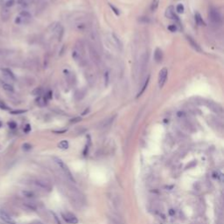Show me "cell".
Here are the masks:
<instances>
[{"mask_svg": "<svg viewBox=\"0 0 224 224\" xmlns=\"http://www.w3.org/2000/svg\"><path fill=\"white\" fill-rule=\"evenodd\" d=\"M55 162L57 164V166H59V168L60 169V171L62 172V173L65 175V177L67 178L69 181H71V182H73V183H74L75 182V180H74V177H73V175H72V173H71V172H70V170H69V168L68 167V166L66 165L61 160H60V159H58V158H55Z\"/></svg>", "mask_w": 224, "mask_h": 224, "instance_id": "obj_1", "label": "cell"}, {"mask_svg": "<svg viewBox=\"0 0 224 224\" xmlns=\"http://www.w3.org/2000/svg\"><path fill=\"white\" fill-rule=\"evenodd\" d=\"M208 17H209V20L211 21L214 25H221V23H222L221 15L219 12V11L216 10L215 8H210Z\"/></svg>", "mask_w": 224, "mask_h": 224, "instance_id": "obj_2", "label": "cell"}, {"mask_svg": "<svg viewBox=\"0 0 224 224\" xmlns=\"http://www.w3.org/2000/svg\"><path fill=\"white\" fill-rule=\"evenodd\" d=\"M88 53H89V56L96 65L99 66L101 64V57H100V55L98 51L96 50V48L92 45V44H88Z\"/></svg>", "mask_w": 224, "mask_h": 224, "instance_id": "obj_3", "label": "cell"}, {"mask_svg": "<svg viewBox=\"0 0 224 224\" xmlns=\"http://www.w3.org/2000/svg\"><path fill=\"white\" fill-rule=\"evenodd\" d=\"M0 219L5 221L6 224H16V222L13 221L11 216L8 214L5 209L0 208Z\"/></svg>", "mask_w": 224, "mask_h": 224, "instance_id": "obj_4", "label": "cell"}, {"mask_svg": "<svg viewBox=\"0 0 224 224\" xmlns=\"http://www.w3.org/2000/svg\"><path fill=\"white\" fill-rule=\"evenodd\" d=\"M148 59H149V56H148V53H144V54L141 55L140 57V65H139V68H140V72L141 73H144L146 69V67L148 65Z\"/></svg>", "mask_w": 224, "mask_h": 224, "instance_id": "obj_5", "label": "cell"}, {"mask_svg": "<svg viewBox=\"0 0 224 224\" xmlns=\"http://www.w3.org/2000/svg\"><path fill=\"white\" fill-rule=\"evenodd\" d=\"M62 217H63V219L66 221H67L68 223H69V224H77L78 223L77 217L74 214H72V213H69V212L62 213Z\"/></svg>", "mask_w": 224, "mask_h": 224, "instance_id": "obj_6", "label": "cell"}, {"mask_svg": "<svg viewBox=\"0 0 224 224\" xmlns=\"http://www.w3.org/2000/svg\"><path fill=\"white\" fill-rule=\"evenodd\" d=\"M167 74H168V71L166 68H162L160 71V74H159V86H160V88L164 87L166 81L167 79Z\"/></svg>", "mask_w": 224, "mask_h": 224, "instance_id": "obj_7", "label": "cell"}, {"mask_svg": "<svg viewBox=\"0 0 224 224\" xmlns=\"http://www.w3.org/2000/svg\"><path fill=\"white\" fill-rule=\"evenodd\" d=\"M85 75H86V78H87V81L89 83V85L93 86L96 82V74L95 73L92 71L91 69H87L86 72H85Z\"/></svg>", "mask_w": 224, "mask_h": 224, "instance_id": "obj_8", "label": "cell"}, {"mask_svg": "<svg viewBox=\"0 0 224 224\" xmlns=\"http://www.w3.org/2000/svg\"><path fill=\"white\" fill-rule=\"evenodd\" d=\"M110 41H111V43L112 45L116 47L118 50H122L123 49V43L121 42V41L119 39L117 38V36L114 33L110 34Z\"/></svg>", "mask_w": 224, "mask_h": 224, "instance_id": "obj_9", "label": "cell"}, {"mask_svg": "<svg viewBox=\"0 0 224 224\" xmlns=\"http://www.w3.org/2000/svg\"><path fill=\"white\" fill-rule=\"evenodd\" d=\"M1 72L3 73L4 77L6 78L7 80L11 81V82H14L16 80L14 74H13V73L10 69H8V68H1Z\"/></svg>", "mask_w": 224, "mask_h": 224, "instance_id": "obj_10", "label": "cell"}, {"mask_svg": "<svg viewBox=\"0 0 224 224\" xmlns=\"http://www.w3.org/2000/svg\"><path fill=\"white\" fill-rule=\"evenodd\" d=\"M165 15L168 19H177V16L175 15V11H174L173 6H169L166 9V11Z\"/></svg>", "mask_w": 224, "mask_h": 224, "instance_id": "obj_11", "label": "cell"}, {"mask_svg": "<svg viewBox=\"0 0 224 224\" xmlns=\"http://www.w3.org/2000/svg\"><path fill=\"white\" fill-rule=\"evenodd\" d=\"M154 60L158 63H160L163 60V52L159 47L156 48V50L154 52Z\"/></svg>", "mask_w": 224, "mask_h": 224, "instance_id": "obj_12", "label": "cell"}, {"mask_svg": "<svg viewBox=\"0 0 224 224\" xmlns=\"http://www.w3.org/2000/svg\"><path fill=\"white\" fill-rule=\"evenodd\" d=\"M187 41L189 42V44L191 45V47L194 49V50H196L197 52H201V48L200 47V46L198 45V43H196L194 41H193V38H191L190 36H187Z\"/></svg>", "mask_w": 224, "mask_h": 224, "instance_id": "obj_13", "label": "cell"}, {"mask_svg": "<svg viewBox=\"0 0 224 224\" xmlns=\"http://www.w3.org/2000/svg\"><path fill=\"white\" fill-rule=\"evenodd\" d=\"M29 19H26L25 17H23L22 15H19L16 19H15V23L16 24H19V25H23V24H26V23H28L29 22Z\"/></svg>", "mask_w": 224, "mask_h": 224, "instance_id": "obj_14", "label": "cell"}, {"mask_svg": "<svg viewBox=\"0 0 224 224\" xmlns=\"http://www.w3.org/2000/svg\"><path fill=\"white\" fill-rule=\"evenodd\" d=\"M61 26L59 23H55L53 24L51 26H50V30L53 32V33H59V32L61 30Z\"/></svg>", "mask_w": 224, "mask_h": 224, "instance_id": "obj_15", "label": "cell"}, {"mask_svg": "<svg viewBox=\"0 0 224 224\" xmlns=\"http://www.w3.org/2000/svg\"><path fill=\"white\" fill-rule=\"evenodd\" d=\"M114 118H115V116H111V117H109V118H107L106 120H105L104 122H102V124H101V127L102 128H106V127H108L109 125H110L112 123H113V120H114Z\"/></svg>", "mask_w": 224, "mask_h": 224, "instance_id": "obj_16", "label": "cell"}, {"mask_svg": "<svg viewBox=\"0 0 224 224\" xmlns=\"http://www.w3.org/2000/svg\"><path fill=\"white\" fill-rule=\"evenodd\" d=\"M149 81H150V76L147 77V79L146 80V82H144V83L143 84L142 88H141V90L139 91V93H138V97H139V96L144 93V90L146 89V88H147V86H148V84H149Z\"/></svg>", "mask_w": 224, "mask_h": 224, "instance_id": "obj_17", "label": "cell"}, {"mask_svg": "<svg viewBox=\"0 0 224 224\" xmlns=\"http://www.w3.org/2000/svg\"><path fill=\"white\" fill-rule=\"evenodd\" d=\"M36 103L39 105V107H44L47 105V99L45 97H39L37 100H36Z\"/></svg>", "mask_w": 224, "mask_h": 224, "instance_id": "obj_18", "label": "cell"}, {"mask_svg": "<svg viewBox=\"0 0 224 224\" xmlns=\"http://www.w3.org/2000/svg\"><path fill=\"white\" fill-rule=\"evenodd\" d=\"M195 21H196L197 25H205L202 17L201 16V14H200V13H198V12L195 13Z\"/></svg>", "mask_w": 224, "mask_h": 224, "instance_id": "obj_19", "label": "cell"}, {"mask_svg": "<svg viewBox=\"0 0 224 224\" xmlns=\"http://www.w3.org/2000/svg\"><path fill=\"white\" fill-rule=\"evenodd\" d=\"M58 146L60 149H68V146H69V144H68V142L67 140H62V141H60L59 143Z\"/></svg>", "mask_w": 224, "mask_h": 224, "instance_id": "obj_20", "label": "cell"}, {"mask_svg": "<svg viewBox=\"0 0 224 224\" xmlns=\"http://www.w3.org/2000/svg\"><path fill=\"white\" fill-rule=\"evenodd\" d=\"M159 5H160V0H152L151 5V10L152 11H155L158 9V7H159Z\"/></svg>", "mask_w": 224, "mask_h": 224, "instance_id": "obj_21", "label": "cell"}, {"mask_svg": "<svg viewBox=\"0 0 224 224\" xmlns=\"http://www.w3.org/2000/svg\"><path fill=\"white\" fill-rule=\"evenodd\" d=\"M2 85H3V88H4L5 90L9 91V92H12V91H13V88H12V86H11V84H9V83H7V82H4Z\"/></svg>", "mask_w": 224, "mask_h": 224, "instance_id": "obj_22", "label": "cell"}, {"mask_svg": "<svg viewBox=\"0 0 224 224\" xmlns=\"http://www.w3.org/2000/svg\"><path fill=\"white\" fill-rule=\"evenodd\" d=\"M83 96H84V93L82 92L81 90H78V91L75 92V98L77 100H81Z\"/></svg>", "mask_w": 224, "mask_h": 224, "instance_id": "obj_23", "label": "cell"}, {"mask_svg": "<svg viewBox=\"0 0 224 224\" xmlns=\"http://www.w3.org/2000/svg\"><path fill=\"white\" fill-rule=\"evenodd\" d=\"M141 23H144V24H147V23H150L151 20L148 17H140L139 19H138Z\"/></svg>", "mask_w": 224, "mask_h": 224, "instance_id": "obj_24", "label": "cell"}, {"mask_svg": "<svg viewBox=\"0 0 224 224\" xmlns=\"http://www.w3.org/2000/svg\"><path fill=\"white\" fill-rule=\"evenodd\" d=\"M23 194H24L25 196H26V197H28V198H33V197H34L33 193L29 192V191H24V192H23Z\"/></svg>", "mask_w": 224, "mask_h": 224, "instance_id": "obj_25", "label": "cell"}, {"mask_svg": "<svg viewBox=\"0 0 224 224\" xmlns=\"http://www.w3.org/2000/svg\"><path fill=\"white\" fill-rule=\"evenodd\" d=\"M176 11L178 13H183L184 12V6L182 5H178L176 7Z\"/></svg>", "mask_w": 224, "mask_h": 224, "instance_id": "obj_26", "label": "cell"}, {"mask_svg": "<svg viewBox=\"0 0 224 224\" xmlns=\"http://www.w3.org/2000/svg\"><path fill=\"white\" fill-rule=\"evenodd\" d=\"M168 30L173 33V32H176L177 27L175 26V25H169V26H168Z\"/></svg>", "mask_w": 224, "mask_h": 224, "instance_id": "obj_27", "label": "cell"}, {"mask_svg": "<svg viewBox=\"0 0 224 224\" xmlns=\"http://www.w3.org/2000/svg\"><path fill=\"white\" fill-rule=\"evenodd\" d=\"M41 92H42V89L38 88H36V89L33 91V94L36 95V96H39V95H41Z\"/></svg>", "mask_w": 224, "mask_h": 224, "instance_id": "obj_28", "label": "cell"}, {"mask_svg": "<svg viewBox=\"0 0 224 224\" xmlns=\"http://www.w3.org/2000/svg\"><path fill=\"white\" fill-rule=\"evenodd\" d=\"M32 148V146H30L29 144H23V149L25 150V151H28V150H30Z\"/></svg>", "mask_w": 224, "mask_h": 224, "instance_id": "obj_29", "label": "cell"}, {"mask_svg": "<svg viewBox=\"0 0 224 224\" xmlns=\"http://www.w3.org/2000/svg\"><path fill=\"white\" fill-rule=\"evenodd\" d=\"M81 120H82L81 117H74V118H73V119L70 120V122H71L72 124H75V123H77V122H80Z\"/></svg>", "mask_w": 224, "mask_h": 224, "instance_id": "obj_30", "label": "cell"}, {"mask_svg": "<svg viewBox=\"0 0 224 224\" xmlns=\"http://www.w3.org/2000/svg\"><path fill=\"white\" fill-rule=\"evenodd\" d=\"M13 5H14V0H9V1L6 2L5 6L6 7H10V6H12Z\"/></svg>", "mask_w": 224, "mask_h": 224, "instance_id": "obj_31", "label": "cell"}, {"mask_svg": "<svg viewBox=\"0 0 224 224\" xmlns=\"http://www.w3.org/2000/svg\"><path fill=\"white\" fill-rule=\"evenodd\" d=\"M8 125H9V127H10L11 129H15V128L17 127V124H16L15 122H9Z\"/></svg>", "mask_w": 224, "mask_h": 224, "instance_id": "obj_32", "label": "cell"}, {"mask_svg": "<svg viewBox=\"0 0 224 224\" xmlns=\"http://www.w3.org/2000/svg\"><path fill=\"white\" fill-rule=\"evenodd\" d=\"M104 78H105V85H108V82H109V73L106 72L105 73V75H104Z\"/></svg>", "mask_w": 224, "mask_h": 224, "instance_id": "obj_33", "label": "cell"}, {"mask_svg": "<svg viewBox=\"0 0 224 224\" xmlns=\"http://www.w3.org/2000/svg\"><path fill=\"white\" fill-rule=\"evenodd\" d=\"M19 5H20L21 6H23V7H26V6H27V4H26V2L25 1V0H19Z\"/></svg>", "mask_w": 224, "mask_h": 224, "instance_id": "obj_34", "label": "cell"}, {"mask_svg": "<svg viewBox=\"0 0 224 224\" xmlns=\"http://www.w3.org/2000/svg\"><path fill=\"white\" fill-rule=\"evenodd\" d=\"M110 5L111 9L113 10V11H114V12L116 13V15H119V11H118V10H117V9H116V8L115 6H113V5Z\"/></svg>", "mask_w": 224, "mask_h": 224, "instance_id": "obj_35", "label": "cell"}, {"mask_svg": "<svg viewBox=\"0 0 224 224\" xmlns=\"http://www.w3.org/2000/svg\"><path fill=\"white\" fill-rule=\"evenodd\" d=\"M30 129H31V128H30V125H29V124H27V125L25 126V128L24 131H25V132H29V131H30Z\"/></svg>", "mask_w": 224, "mask_h": 224, "instance_id": "obj_36", "label": "cell"}, {"mask_svg": "<svg viewBox=\"0 0 224 224\" xmlns=\"http://www.w3.org/2000/svg\"><path fill=\"white\" fill-rule=\"evenodd\" d=\"M25 110H19V111H11V114H20V113H24Z\"/></svg>", "mask_w": 224, "mask_h": 224, "instance_id": "obj_37", "label": "cell"}, {"mask_svg": "<svg viewBox=\"0 0 224 224\" xmlns=\"http://www.w3.org/2000/svg\"><path fill=\"white\" fill-rule=\"evenodd\" d=\"M0 107H1L3 110H7V106H5V104H3V103H0Z\"/></svg>", "mask_w": 224, "mask_h": 224, "instance_id": "obj_38", "label": "cell"}, {"mask_svg": "<svg viewBox=\"0 0 224 224\" xmlns=\"http://www.w3.org/2000/svg\"><path fill=\"white\" fill-rule=\"evenodd\" d=\"M178 116H179V117H181V116H185V113H184V112H181V111H180V112H179V113H178Z\"/></svg>", "mask_w": 224, "mask_h": 224, "instance_id": "obj_39", "label": "cell"}, {"mask_svg": "<svg viewBox=\"0 0 224 224\" xmlns=\"http://www.w3.org/2000/svg\"><path fill=\"white\" fill-rule=\"evenodd\" d=\"M88 111H89V109H88V108H87V110H85V111L82 113V116H85V115H86V114H87Z\"/></svg>", "mask_w": 224, "mask_h": 224, "instance_id": "obj_40", "label": "cell"}, {"mask_svg": "<svg viewBox=\"0 0 224 224\" xmlns=\"http://www.w3.org/2000/svg\"><path fill=\"white\" fill-rule=\"evenodd\" d=\"M0 125H1V122H0Z\"/></svg>", "mask_w": 224, "mask_h": 224, "instance_id": "obj_41", "label": "cell"}]
</instances>
